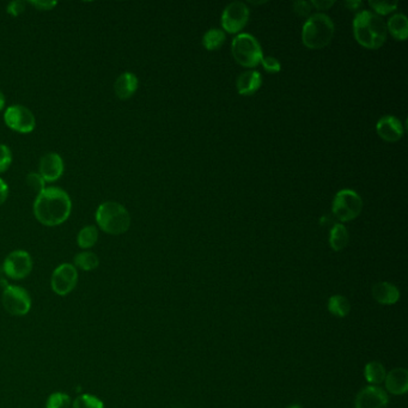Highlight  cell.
Segmentation results:
<instances>
[{
  "label": "cell",
  "mask_w": 408,
  "mask_h": 408,
  "mask_svg": "<svg viewBox=\"0 0 408 408\" xmlns=\"http://www.w3.org/2000/svg\"><path fill=\"white\" fill-rule=\"evenodd\" d=\"M71 209L70 196L57 187L46 188L37 196L34 204L36 219L47 227H57L66 222L71 214Z\"/></svg>",
  "instance_id": "obj_1"
},
{
  "label": "cell",
  "mask_w": 408,
  "mask_h": 408,
  "mask_svg": "<svg viewBox=\"0 0 408 408\" xmlns=\"http://www.w3.org/2000/svg\"><path fill=\"white\" fill-rule=\"evenodd\" d=\"M353 34L364 48L378 49L384 45L388 31L386 23L378 15L363 10L353 19Z\"/></svg>",
  "instance_id": "obj_2"
},
{
  "label": "cell",
  "mask_w": 408,
  "mask_h": 408,
  "mask_svg": "<svg viewBox=\"0 0 408 408\" xmlns=\"http://www.w3.org/2000/svg\"><path fill=\"white\" fill-rule=\"evenodd\" d=\"M334 23L329 16L315 14L306 19L302 29L303 45L309 49L324 48L334 36Z\"/></svg>",
  "instance_id": "obj_3"
},
{
  "label": "cell",
  "mask_w": 408,
  "mask_h": 408,
  "mask_svg": "<svg viewBox=\"0 0 408 408\" xmlns=\"http://www.w3.org/2000/svg\"><path fill=\"white\" fill-rule=\"evenodd\" d=\"M96 222L106 234L121 235L129 230L131 217L124 206L114 201H106L100 205L96 212Z\"/></svg>",
  "instance_id": "obj_4"
},
{
  "label": "cell",
  "mask_w": 408,
  "mask_h": 408,
  "mask_svg": "<svg viewBox=\"0 0 408 408\" xmlns=\"http://www.w3.org/2000/svg\"><path fill=\"white\" fill-rule=\"evenodd\" d=\"M231 52L241 66L255 67L261 64L263 54L259 41L250 34L243 33L236 36L231 44Z\"/></svg>",
  "instance_id": "obj_5"
},
{
  "label": "cell",
  "mask_w": 408,
  "mask_h": 408,
  "mask_svg": "<svg viewBox=\"0 0 408 408\" xmlns=\"http://www.w3.org/2000/svg\"><path fill=\"white\" fill-rule=\"evenodd\" d=\"M363 209V200L357 192L342 189L333 200L332 211L334 217L342 223L351 222L360 216Z\"/></svg>",
  "instance_id": "obj_6"
},
{
  "label": "cell",
  "mask_w": 408,
  "mask_h": 408,
  "mask_svg": "<svg viewBox=\"0 0 408 408\" xmlns=\"http://www.w3.org/2000/svg\"><path fill=\"white\" fill-rule=\"evenodd\" d=\"M1 303L5 310L14 316L27 315L31 309V297L26 288L16 285H8L5 288Z\"/></svg>",
  "instance_id": "obj_7"
},
{
  "label": "cell",
  "mask_w": 408,
  "mask_h": 408,
  "mask_svg": "<svg viewBox=\"0 0 408 408\" xmlns=\"http://www.w3.org/2000/svg\"><path fill=\"white\" fill-rule=\"evenodd\" d=\"M248 19V6L242 1H234L223 11L222 27L229 34H237L247 26Z\"/></svg>",
  "instance_id": "obj_8"
},
{
  "label": "cell",
  "mask_w": 408,
  "mask_h": 408,
  "mask_svg": "<svg viewBox=\"0 0 408 408\" xmlns=\"http://www.w3.org/2000/svg\"><path fill=\"white\" fill-rule=\"evenodd\" d=\"M33 270V259L26 250H15L5 259L3 271L9 278L21 280L27 278Z\"/></svg>",
  "instance_id": "obj_9"
},
{
  "label": "cell",
  "mask_w": 408,
  "mask_h": 408,
  "mask_svg": "<svg viewBox=\"0 0 408 408\" xmlns=\"http://www.w3.org/2000/svg\"><path fill=\"white\" fill-rule=\"evenodd\" d=\"M5 124L19 133H30L35 129V116L27 106L15 104L5 111Z\"/></svg>",
  "instance_id": "obj_10"
},
{
  "label": "cell",
  "mask_w": 408,
  "mask_h": 408,
  "mask_svg": "<svg viewBox=\"0 0 408 408\" xmlns=\"http://www.w3.org/2000/svg\"><path fill=\"white\" fill-rule=\"evenodd\" d=\"M78 283V272L76 266L70 263H62L54 270L50 285L54 293L59 296H67L71 293Z\"/></svg>",
  "instance_id": "obj_11"
},
{
  "label": "cell",
  "mask_w": 408,
  "mask_h": 408,
  "mask_svg": "<svg viewBox=\"0 0 408 408\" xmlns=\"http://www.w3.org/2000/svg\"><path fill=\"white\" fill-rule=\"evenodd\" d=\"M389 398L387 391L378 386L363 388L355 398V408H387Z\"/></svg>",
  "instance_id": "obj_12"
},
{
  "label": "cell",
  "mask_w": 408,
  "mask_h": 408,
  "mask_svg": "<svg viewBox=\"0 0 408 408\" xmlns=\"http://www.w3.org/2000/svg\"><path fill=\"white\" fill-rule=\"evenodd\" d=\"M376 132L386 142H399L404 136V126L398 118L386 115L378 121Z\"/></svg>",
  "instance_id": "obj_13"
},
{
  "label": "cell",
  "mask_w": 408,
  "mask_h": 408,
  "mask_svg": "<svg viewBox=\"0 0 408 408\" xmlns=\"http://www.w3.org/2000/svg\"><path fill=\"white\" fill-rule=\"evenodd\" d=\"M64 173V162L58 154H47L40 160V175L46 182L57 181Z\"/></svg>",
  "instance_id": "obj_14"
},
{
  "label": "cell",
  "mask_w": 408,
  "mask_h": 408,
  "mask_svg": "<svg viewBox=\"0 0 408 408\" xmlns=\"http://www.w3.org/2000/svg\"><path fill=\"white\" fill-rule=\"evenodd\" d=\"M387 391L393 395H404L408 391V371L404 368L393 369L387 373Z\"/></svg>",
  "instance_id": "obj_15"
},
{
  "label": "cell",
  "mask_w": 408,
  "mask_h": 408,
  "mask_svg": "<svg viewBox=\"0 0 408 408\" xmlns=\"http://www.w3.org/2000/svg\"><path fill=\"white\" fill-rule=\"evenodd\" d=\"M373 297L376 302L383 306H393L399 302L400 290L395 285L381 281L373 286Z\"/></svg>",
  "instance_id": "obj_16"
},
{
  "label": "cell",
  "mask_w": 408,
  "mask_h": 408,
  "mask_svg": "<svg viewBox=\"0 0 408 408\" xmlns=\"http://www.w3.org/2000/svg\"><path fill=\"white\" fill-rule=\"evenodd\" d=\"M261 75L255 70L243 72L236 82L237 91L243 96H250V95L257 93V90L261 88Z\"/></svg>",
  "instance_id": "obj_17"
},
{
  "label": "cell",
  "mask_w": 408,
  "mask_h": 408,
  "mask_svg": "<svg viewBox=\"0 0 408 408\" xmlns=\"http://www.w3.org/2000/svg\"><path fill=\"white\" fill-rule=\"evenodd\" d=\"M138 89V78L131 72H124L114 84L116 96L121 100H129L133 96Z\"/></svg>",
  "instance_id": "obj_18"
},
{
  "label": "cell",
  "mask_w": 408,
  "mask_h": 408,
  "mask_svg": "<svg viewBox=\"0 0 408 408\" xmlns=\"http://www.w3.org/2000/svg\"><path fill=\"white\" fill-rule=\"evenodd\" d=\"M350 240V235L346 227L342 223H334L332 229L329 231V245L335 252H342L346 248Z\"/></svg>",
  "instance_id": "obj_19"
},
{
  "label": "cell",
  "mask_w": 408,
  "mask_h": 408,
  "mask_svg": "<svg viewBox=\"0 0 408 408\" xmlns=\"http://www.w3.org/2000/svg\"><path fill=\"white\" fill-rule=\"evenodd\" d=\"M387 31L391 33V35L395 40L405 41L408 36V19L404 14H396L389 18L386 24Z\"/></svg>",
  "instance_id": "obj_20"
},
{
  "label": "cell",
  "mask_w": 408,
  "mask_h": 408,
  "mask_svg": "<svg viewBox=\"0 0 408 408\" xmlns=\"http://www.w3.org/2000/svg\"><path fill=\"white\" fill-rule=\"evenodd\" d=\"M364 376H365V380L371 384H381L382 382H384L386 380V369L378 362H370L365 365Z\"/></svg>",
  "instance_id": "obj_21"
},
{
  "label": "cell",
  "mask_w": 408,
  "mask_h": 408,
  "mask_svg": "<svg viewBox=\"0 0 408 408\" xmlns=\"http://www.w3.org/2000/svg\"><path fill=\"white\" fill-rule=\"evenodd\" d=\"M328 310L337 317H346L351 311V304L346 297L342 295H335L328 299Z\"/></svg>",
  "instance_id": "obj_22"
},
{
  "label": "cell",
  "mask_w": 408,
  "mask_h": 408,
  "mask_svg": "<svg viewBox=\"0 0 408 408\" xmlns=\"http://www.w3.org/2000/svg\"><path fill=\"white\" fill-rule=\"evenodd\" d=\"M225 42V33L222 29L212 28L207 33H205L203 37V45L207 50H216L224 45Z\"/></svg>",
  "instance_id": "obj_23"
},
{
  "label": "cell",
  "mask_w": 408,
  "mask_h": 408,
  "mask_svg": "<svg viewBox=\"0 0 408 408\" xmlns=\"http://www.w3.org/2000/svg\"><path fill=\"white\" fill-rule=\"evenodd\" d=\"M98 240V232L96 228L93 225L85 227L80 231L78 237H77V242L80 248L89 249L95 245V243Z\"/></svg>",
  "instance_id": "obj_24"
},
{
  "label": "cell",
  "mask_w": 408,
  "mask_h": 408,
  "mask_svg": "<svg viewBox=\"0 0 408 408\" xmlns=\"http://www.w3.org/2000/svg\"><path fill=\"white\" fill-rule=\"evenodd\" d=\"M98 255L91 253V252H83V253L77 254L75 257V265L80 267L83 271H93L98 268Z\"/></svg>",
  "instance_id": "obj_25"
},
{
  "label": "cell",
  "mask_w": 408,
  "mask_h": 408,
  "mask_svg": "<svg viewBox=\"0 0 408 408\" xmlns=\"http://www.w3.org/2000/svg\"><path fill=\"white\" fill-rule=\"evenodd\" d=\"M72 408H104V405L95 395L83 394L73 401Z\"/></svg>",
  "instance_id": "obj_26"
},
{
  "label": "cell",
  "mask_w": 408,
  "mask_h": 408,
  "mask_svg": "<svg viewBox=\"0 0 408 408\" xmlns=\"http://www.w3.org/2000/svg\"><path fill=\"white\" fill-rule=\"evenodd\" d=\"M70 406H71L70 396L60 391L49 395L46 402V408H70Z\"/></svg>",
  "instance_id": "obj_27"
},
{
  "label": "cell",
  "mask_w": 408,
  "mask_h": 408,
  "mask_svg": "<svg viewBox=\"0 0 408 408\" xmlns=\"http://www.w3.org/2000/svg\"><path fill=\"white\" fill-rule=\"evenodd\" d=\"M369 5L375 10L376 15H389L398 9V3L396 1H369Z\"/></svg>",
  "instance_id": "obj_28"
},
{
  "label": "cell",
  "mask_w": 408,
  "mask_h": 408,
  "mask_svg": "<svg viewBox=\"0 0 408 408\" xmlns=\"http://www.w3.org/2000/svg\"><path fill=\"white\" fill-rule=\"evenodd\" d=\"M28 186L30 187L33 191L37 193V196L41 194L42 192L45 191V183L46 181L42 178L40 174L30 173L27 176Z\"/></svg>",
  "instance_id": "obj_29"
},
{
  "label": "cell",
  "mask_w": 408,
  "mask_h": 408,
  "mask_svg": "<svg viewBox=\"0 0 408 408\" xmlns=\"http://www.w3.org/2000/svg\"><path fill=\"white\" fill-rule=\"evenodd\" d=\"M12 163V154L6 145L0 144V173H4Z\"/></svg>",
  "instance_id": "obj_30"
},
{
  "label": "cell",
  "mask_w": 408,
  "mask_h": 408,
  "mask_svg": "<svg viewBox=\"0 0 408 408\" xmlns=\"http://www.w3.org/2000/svg\"><path fill=\"white\" fill-rule=\"evenodd\" d=\"M261 64L263 68L268 73H278L281 70V65H280L279 60L273 58V57H263Z\"/></svg>",
  "instance_id": "obj_31"
},
{
  "label": "cell",
  "mask_w": 408,
  "mask_h": 408,
  "mask_svg": "<svg viewBox=\"0 0 408 408\" xmlns=\"http://www.w3.org/2000/svg\"><path fill=\"white\" fill-rule=\"evenodd\" d=\"M311 8H313V5H311L310 1H296V3H293L295 12L299 15V16H302V17H306V16L310 14Z\"/></svg>",
  "instance_id": "obj_32"
},
{
  "label": "cell",
  "mask_w": 408,
  "mask_h": 408,
  "mask_svg": "<svg viewBox=\"0 0 408 408\" xmlns=\"http://www.w3.org/2000/svg\"><path fill=\"white\" fill-rule=\"evenodd\" d=\"M26 10V3L21 1V0H16L8 5V12L12 16H18L22 14L23 11Z\"/></svg>",
  "instance_id": "obj_33"
},
{
  "label": "cell",
  "mask_w": 408,
  "mask_h": 408,
  "mask_svg": "<svg viewBox=\"0 0 408 408\" xmlns=\"http://www.w3.org/2000/svg\"><path fill=\"white\" fill-rule=\"evenodd\" d=\"M33 6H35L37 10H42V11H48V10L53 9L54 6L57 5V1H30Z\"/></svg>",
  "instance_id": "obj_34"
},
{
  "label": "cell",
  "mask_w": 408,
  "mask_h": 408,
  "mask_svg": "<svg viewBox=\"0 0 408 408\" xmlns=\"http://www.w3.org/2000/svg\"><path fill=\"white\" fill-rule=\"evenodd\" d=\"M6 198H8V186L4 180L0 178V206L4 204Z\"/></svg>",
  "instance_id": "obj_35"
},
{
  "label": "cell",
  "mask_w": 408,
  "mask_h": 408,
  "mask_svg": "<svg viewBox=\"0 0 408 408\" xmlns=\"http://www.w3.org/2000/svg\"><path fill=\"white\" fill-rule=\"evenodd\" d=\"M313 6H315L317 10H327L334 5L335 1H310Z\"/></svg>",
  "instance_id": "obj_36"
},
{
  "label": "cell",
  "mask_w": 408,
  "mask_h": 408,
  "mask_svg": "<svg viewBox=\"0 0 408 408\" xmlns=\"http://www.w3.org/2000/svg\"><path fill=\"white\" fill-rule=\"evenodd\" d=\"M362 1H358V0H351V1H346L345 5H346L347 8L350 10H357L360 6H362Z\"/></svg>",
  "instance_id": "obj_37"
},
{
  "label": "cell",
  "mask_w": 408,
  "mask_h": 408,
  "mask_svg": "<svg viewBox=\"0 0 408 408\" xmlns=\"http://www.w3.org/2000/svg\"><path fill=\"white\" fill-rule=\"evenodd\" d=\"M5 106V98H4V93H1V91H0V111H1V109H3V108H4Z\"/></svg>",
  "instance_id": "obj_38"
},
{
  "label": "cell",
  "mask_w": 408,
  "mask_h": 408,
  "mask_svg": "<svg viewBox=\"0 0 408 408\" xmlns=\"http://www.w3.org/2000/svg\"><path fill=\"white\" fill-rule=\"evenodd\" d=\"M286 408H302L301 407V406H299V405H290V406H288V407Z\"/></svg>",
  "instance_id": "obj_39"
}]
</instances>
